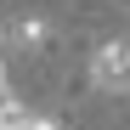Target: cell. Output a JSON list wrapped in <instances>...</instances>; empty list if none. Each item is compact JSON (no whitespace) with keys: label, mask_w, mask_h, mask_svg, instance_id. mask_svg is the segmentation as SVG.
<instances>
[{"label":"cell","mask_w":130,"mask_h":130,"mask_svg":"<svg viewBox=\"0 0 130 130\" xmlns=\"http://www.w3.org/2000/svg\"><path fill=\"white\" fill-rule=\"evenodd\" d=\"M91 85L102 96H130V40H102V45H96Z\"/></svg>","instance_id":"cell-1"},{"label":"cell","mask_w":130,"mask_h":130,"mask_svg":"<svg viewBox=\"0 0 130 130\" xmlns=\"http://www.w3.org/2000/svg\"><path fill=\"white\" fill-rule=\"evenodd\" d=\"M11 45H17V51H45V45H51V23H45L40 11H23V17L11 23Z\"/></svg>","instance_id":"cell-2"},{"label":"cell","mask_w":130,"mask_h":130,"mask_svg":"<svg viewBox=\"0 0 130 130\" xmlns=\"http://www.w3.org/2000/svg\"><path fill=\"white\" fill-rule=\"evenodd\" d=\"M6 45H11V34H6V28H0V57H6Z\"/></svg>","instance_id":"cell-3"}]
</instances>
